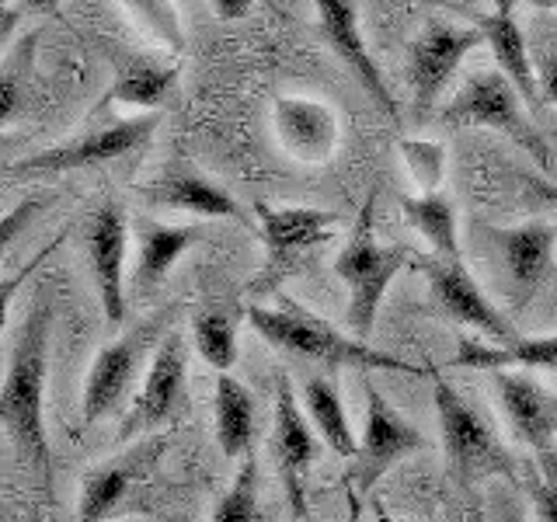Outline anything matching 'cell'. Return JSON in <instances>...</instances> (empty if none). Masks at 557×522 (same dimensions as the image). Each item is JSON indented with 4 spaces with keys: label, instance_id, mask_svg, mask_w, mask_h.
Wrapping results in <instances>:
<instances>
[{
    "label": "cell",
    "instance_id": "cell-31",
    "mask_svg": "<svg viewBox=\"0 0 557 522\" xmlns=\"http://www.w3.org/2000/svg\"><path fill=\"white\" fill-rule=\"evenodd\" d=\"M126 11L133 14V22L139 25V32H144L150 42L182 49V28H178V14H174V4H161V0H144V4H126Z\"/></svg>",
    "mask_w": 557,
    "mask_h": 522
},
{
    "label": "cell",
    "instance_id": "cell-20",
    "mask_svg": "<svg viewBox=\"0 0 557 522\" xmlns=\"http://www.w3.org/2000/svg\"><path fill=\"white\" fill-rule=\"evenodd\" d=\"M133 237H136V258H133V275H129V289L136 300H150V296L164 286V278L171 269L178 265V258L202 244L199 226H168L157 223L150 216H136L133 220Z\"/></svg>",
    "mask_w": 557,
    "mask_h": 522
},
{
    "label": "cell",
    "instance_id": "cell-40",
    "mask_svg": "<svg viewBox=\"0 0 557 522\" xmlns=\"http://www.w3.org/2000/svg\"><path fill=\"white\" fill-rule=\"evenodd\" d=\"M307 522H310V519H307Z\"/></svg>",
    "mask_w": 557,
    "mask_h": 522
},
{
    "label": "cell",
    "instance_id": "cell-1",
    "mask_svg": "<svg viewBox=\"0 0 557 522\" xmlns=\"http://www.w3.org/2000/svg\"><path fill=\"white\" fill-rule=\"evenodd\" d=\"M49 331H52V307L49 300H39L14 331L4 394H0V425H4L17 457L28 463L35 481H39L42 495H49L52 487V449L46 435Z\"/></svg>",
    "mask_w": 557,
    "mask_h": 522
},
{
    "label": "cell",
    "instance_id": "cell-26",
    "mask_svg": "<svg viewBox=\"0 0 557 522\" xmlns=\"http://www.w3.org/2000/svg\"><path fill=\"white\" fill-rule=\"evenodd\" d=\"M304 405L313 432L327 443V449H335L338 457H359V439L352 432V422H348L345 400L335 383L327 376H310L304 390Z\"/></svg>",
    "mask_w": 557,
    "mask_h": 522
},
{
    "label": "cell",
    "instance_id": "cell-13",
    "mask_svg": "<svg viewBox=\"0 0 557 522\" xmlns=\"http://www.w3.org/2000/svg\"><path fill=\"white\" fill-rule=\"evenodd\" d=\"M478 46H484V35L478 25L474 28L453 25V22H440V17L425 22V28L414 35L411 60H408V80H411L418 115L432 112V104L446 91V84L460 70L463 57L474 52Z\"/></svg>",
    "mask_w": 557,
    "mask_h": 522
},
{
    "label": "cell",
    "instance_id": "cell-18",
    "mask_svg": "<svg viewBox=\"0 0 557 522\" xmlns=\"http://www.w3.org/2000/svg\"><path fill=\"white\" fill-rule=\"evenodd\" d=\"M492 383L516 439L527 443L533 452H550L557 439V394L512 370L492 373Z\"/></svg>",
    "mask_w": 557,
    "mask_h": 522
},
{
    "label": "cell",
    "instance_id": "cell-15",
    "mask_svg": "<svg viewBox=\"0 0 557 522\" xmlns=\"http://www.w3.org/2000/svg\"><path fill=\"white\" fill-rule=\"evenodd\" d=\"M272 457L283 477L289 512L296 522H307V470L318 460V432L307 422L300 400L293 394L289 376L275 383V428H272Z\"/></svg>",
    "mask_w": 557,
    "mask_h": 522
},
{
    "label": "cell",
    "instance_id": "cell-17",
    "mask_svg": "<svg viewBox=\"0 0 557 522\" xmlns=\"http://www.w3.org/2000/svg\"><path fill=\"white\" fill-rule=\"evenodd\" d=\"M272 133L293 161L324 164L342 144V126L331 104L318 98L283 95L272 104Z\"/></svg>",
    "mask_w": 557,
    "mask_h": 522
},
{
    "label": "cell",
    "instance_id": "cell-12",
    "mask_svg": "<svg viewBox=\"0 0 557 522\" xmlns=\"http://www.w3.org/2000/svg\"><path fill=\"white\" fill-rule=\"evenodd\" d=\"M84 254L109 324L126 321V251H129V216L119 202L98 206L84 223Z\"/></svg>",
    "mask_w": 557,
    "mask_h": 522
},
{
    "label": "cell",
    "instance_id": "cell-36",
    "mask_svg": "<svg viewBox=\"0 0 557 522\" xmlns=\"http://www.w3.org/2000/svg\"><path fill=\"white\" fill-rule=\"evenodd\" d=\"M345 505H348V522H362V495L356 487H345Z\"/></svg>",
    "mask_w": 557,
    "mask_h": 522
},
{
    "label": "cell",
    "instance_id": "cell-21",
    "mask_svg": "<svg viewBox=\"0 0 557 522\" xmlns=\"http://www.w3.org/2000/svg\"><path fill=\"white\" fill-rule=\"evenodd\" d=\"M318 22H321V32L331 42V49H335L345 60V66L359 77L362 91H370V98L380 104V109L387 112L394 122H400V109L391 95V87H387V80H383L376 60L370 57V49H366L362 28H359V8L348 4V0H321Z\"/></svg>",
    "mask_w": 557,
    "mask_h": 522
},
{
    "label": "cell",
    "instance_id": "cell-38",
    "mask_svg": "<svg viewBox=\"0 0 557 522\" xmlns=\"http://www.w3.org/2000/svg\"><path fill=\"white\" fill-rule=\"evenodd\" d=\"M373 515H376V522H408V519H397V515H391L387 509H380V505H373Z\"/></svg>",
    "mask_w": 557,
    "mask_h": 522
},
{
    "label": "cell",
    "instance_id": "cell-39",
    "mask_svg": "<svg viewBox=\"0 0 557 522\" xmlns=\"http://www.w3.org/2000/svg\"><path fill=\"white\" fill-rule=\"evenodd\" d=\"M470 522H484V509H481V505H474V512H470Z\"/></svg>",
    "mask_w": 557,
    "mask_h": 522
},
{
    "label": "cell",
    "instance_id": "cell-35",
    "mask_svg": "<svg viewBox=\"0 0 557 522\" xmlns=\"http://www.w3.org/2000/svg\"><path fill=\"white\" fill-rule=\"evenodd\" d=\"M251 0H216L213 4V11L220 14V17H244V14H251Z\"/></svg>",
    "mask_w": 557,
    "mask_h": 522
},
{
    "label": "cell",
    "instance_id": "cell-14",
    "mask_svg": "<svg viewBox=\"0 0 557 522\" xmlns=\"http://www.w3.org/2000/svg\"><path fill=\"white\" fill-rule=\"evenodd\" d=\"M429 278L432 300L449 321L463 327H474L492 345H516L519 335L509 324V318L487 300L484 289L474 283V275L463 269V261H446V258H422L418 261Z\"/></svg>",
    "mask_w": 557,
    "mask_h": 522
},
{
    "label": "cell",
    "instance_id": "cell-9",
    "mask_svg": "<svg viewBox=\"0 0 557 522\" xmlns=\"http://www.w3.org/2000/svg\"><path fill=\"white\" fill-rule=\"evenodd\" d=\"M153 133H157V115L119 119V122H109V126L87 129L74 139H66V144L28 153L22 161L8 164V174H63L77 167L122 161V157H129L136 150H147Z\"/></svg>",
    "mask_w": 557,
    "mask_h": 522
},
{
    "label": "cell",
    "instance_id": "cell-8",
    "mask_svg": "<svg viewBox=\"0 0 557 522\" xmlns=\"http://www.w3.org/2000/svg\"><path fill=\"white\" fill-rule=\"evenodd\" d=\"M188 387V341L182 327H171L147 365L144 387L133 397L129 411L119 422V443H139L147 435H161L157 428H171L185 411Z\"/></svg>",
    "mask_w": 557,
    "mask_h": 522
},
{
    "label": "cell",
    "instance_id": "cell-30",
    "mask_svg": "<svg viewBox=\"0 0 557 522\" xmlns=\"http://www.w3.org/2000/svg\"><path fill=\"white\" fill-rule=\"evenodd\" d=\"M400 153H405L411 178L422 185V196H435L446 178V147L432 139H405Z\"/></svg>",
    "mask_w": 557,
    "mask_h": 522
},
{
    "label": "cell",
    "instance_id": "cell-29",
    "mask_svg": "<svg viewBox=\"0 0 557 522\" xmlns=\"http://www.w3.org/2000/svg\"><path fill=\"white\" fill-rule=\"evenodd\" d=\"M209 522H258V460H240L231 487L216 501Z\"/></svg>",
    "mask_w": 557,
    "mask_h": 522
},
{
    "label": "cell",
    "instance_id": "cell-11",
    "mask_svg": "<svg viewBox=\"0 0 557 522\" xmlns=\"http://www.w3.org/2000/svg\"><path fill=\"white\" fill-rule=\"evenodd\" d=\"M164 452H168L164 435H147V439L133 443L126 452L98 463L91 474L81 481L77 522H104L119 515L133 501L136 487L150 481Z\"/></svg>",
    "mask_w": 557,
    "mask_h": 522
},
{
    "label": "cell",
    "instance_id": "cell-34",
    "mask_svg": "<svg viewBox=\"0 0 557 522\" xmlns=\"http://www.w3.org/2000/svg\"><path fill=\"white\" fill-rule=\"evenodd\" d=\"M522 182H527L540 199L550 202V206L557 209V185H554L550 178H540V174H522Z\"/></svg>",
    "mask_w": 557,
    "mask_h": 522
},
{
    "label": "cell",
    "instance_id": "cell-10",
    "mask_svg": "<svg viewBox=\"0 0 557 522\" xmlns=\"http://www.w3.org/2000/svg\"><path fill=\"white\" fill-rule=\"evenodd\" d=\"M362 394H366V422H362V443L356 457L352 487L362 498H370L376 481L387 474L397 460L425 449L429 443H425V435H418L414 425H408L405 418L397 414V408L380 394L370 373L362 376Z\"/></svg>",
    "mask_w": 557,
    "mask_h": 522
},
{
    "label": "cell",
    "instance_id": "cell-28",
    "mask_svg": "<svg viewBox=\"0 0 557 522\" xmlns=\"http://www.w3.org/2000/svg\"><path fill=\"white\" fill-rule=\"evenodd\" d=\"M237 324H240L237 313L223 307L202 310L196 313V321H191V335H196L199 356L206 359V365H213L220 376L231 373L237 362Z\"/></svg>",
    "mask_w": 557,
    "mask_h": 522
},
{
    "label": "cell",
    "instance_id": "cell-3",
    "mask_svg": "<svg viewBox=\"0 0 557 522\" xmlns=\"http://www.w3.org/2000/svg\"><path fill=\"white\" fill-rule=\"evenodd\" d=\"M373 199L362 202V213L356 220V231L348 234L342 254L335 258V275L348 289V307H345V324L348 335L366 341L373 335V321L380 313L383 296H387L391 283L408 265L405 248H383L373 234Z\"/></svg>",
    "mask_w": 557,
    "mask_h": 522
},
{
    "label": "cell",
    "instance_id": "cell-27",
    "mask_svg": "<svg viewBox=\"0 0 557 522\" xmlns=\"http://www.w3.org/2000/svg\"><path fill=\"white\" fill-rule=\"evenodd\" d=\"M400 209H405L408 223L418 234L429 240V248L435 251V258L446 261H463L460 258V234H457V209H453V199L435 191V196H414V199H400Z\"/></svg>",
    "mask_w": 557,
    "mask_h": 522
},
{
    "label": "cell",
    "instance_id": "cell-32",
    "mask_svg": "<svg viewBox=\"0 0 557 522\" xmlns=\"http://www.w3.org/2000/svg\"><path fill=\"white\" fill-rule=\"evenodd\" d=\"M527 487L533 498V509L540 522H557V457L550 452H536L533 467L527 470Z\"/></svg>",
    "mask_w": 557,
    "mask_h": 522
},
{
    "label": "cell",
    "instance_id": "cell-4",
    "mask_svg": "<svg viewBox=\"0 0 557 522\" xmlns=\"http://www.w3.org/2000/svg\"><path fill=\"white\" fill-rule=\"evenodd\" d=\"M174 313H178V303L161 307L157 313H150V318L126 327L115 341H109L95 356L91 373H87V383H84V400H81L84 425L104 422V418L129 397L139 370L153 362L157 348H161V341L168 338Z\"/></svg>",
    "mask_w": 557,
    "mask_h": 522
},
{
    "label": "cell",
    "instance_id": "cell-33",
    "mask_svg": "<svg viewBox=\"0 0 557 522\" xmlns=\"http://www.w3.org/2000/svg\"><path fill=\"white\" fill-rule=\"evenodd\" d=\"M536 84H540V98H544V104H557V49H540Z\"/></svg>",
    "mask_w": 557,
    "mask_h": 522
},
{
    "label": "cell",
    "instance_id": "cell-6",
    "mask_svg": "<svg viewBox=\"0 0 557 522\" xmlns=\"http://www.w3.org/2000/svg\"><path fill=\"white\" fill-rule=\"evenodd\" d=\"M255 213L261 223V240H265V265H261V275L251 283L258 296H269L283 286L300 269V261L310 258L321 244H327L342 223L338 213L310 206L255 202Z\"/></svg>",
    "mask_w": 557,
    "mask_h": 522
},
{
    "label": "cell",
    "instance_id": "cell-7",
    "mask_svg": "<svg viewBox=\"0 0 557 522\" xmlns=\"http://www.w3.org/2000/svg\"><path fill=\"white\" fill-rule=\"evenodd\" d=\"M435 422H440V439L446 460L460 484H474L487 474H505L516 481V463L509 449L498 443L492 425L467 405V400L449 387L446 380H435Z\"/></svg>",
    "mask_w": 557,
    "mask_h": 522
},
{
    "label": "cell",
    "instance_id": "cell-5",
    "mask_svg": "<svg viewBox=\"0 0 557 522\" xmlns=\"http://www.w3.org/2000/svg\"><path fill=\"white\" fill-rule=\"evenodd\" d=\"M449 126H487L502 136H509L519 150H527L533 161L550 171L554 157L547 139L536 133L533 122L522 115V98L519 91L502 77V70H478L474 77H467L463 87L443 104L440 112Z\"/></svg>",
    "mask_w": 557,
    "mask_h": 522
},
{
    "label": "cell",
    "instance_id": "cell-22",
    "mask_svg": "<svg viewBox=\"0 0 557 522\" xmlns=\"http://www.w3.org/2000/svg\"><path fill=\"white\" fill-rule=\"evenodd\" d=\"M478 28L484 35V46L492 49L502 77L516 87L522 104L540 109L544 98H540V84H536V63L530 60V42L516 22V4H509V0L495 4L492 11L478 17Z\"/></svg>",
    "mask_w": 557,
    "mask_h": 522
},
{
    "label": "cell",
    "instance_id": "cell-25",
    "mask_svg": "<svg viewBox=\"0 0 557 522\" xmlns=\"http://www.w3.org/2000/svg\"><path fill=\"white\" fill-rule=\"evenodd\" d=\"M213 411H216V443L226 460H240L251 452L255 443V394L231 373L216 376V394H213Z\"/></svg>",
    "mask_w": 557,
    "mask_h": 522
},
{
    "label": "cell",
    "instance_id": "cell-23",
    "mask_svg": "<svg viewBox=\"0 0 557 522\" xmlns=\"http://www.w3.org/2000/svg\"><path fill=\"white\" fill-rule=\"evenodd\" d=\"M453 365L460 370H557V335L544 338H519L516 345H492V341H460Z\"/></svg>",
    "mask_w": 557,
    "mask_h": 522
},
{
    "label": "cell",
    "instance_id": "cell-2",
    "mask_svg": "<svg viewBox=\"0 0 557 522\" xmlns=\"http://www.w3.org/2000/svg\"><path fill=\"white\" fill-rule=\"evenodd\" d=\"M248 321L272 348H283L289 356H300V359L321 362V365H348V370H359L362 376L373 370H394V373H408V376L425 373L405 359H394L387 352H380V348H370L352 335H342V331H335L324 318H318V313H310L300 303H289V300L275 310L251 307Z\"/></svg>",
    "mask_w": 557,
    "mask_h": 522
},
{
    "label": "cell",
    "instance_id": "cell-19",
    "mask_svg": "<svg viewBox=\"0 0 557 522\" xmlns=\"http://www.w3.org/2000/svg\"><path fill=\"white\" fill-rule=\"evenodd\" d=\"M139 199H147L150 206L182 209V213H191L199 220H237V223L248 220V213L234 202L231 191L220 188L213 178H206L191 164L164 167L153 182L139 188Z\"/></svg>",
    "mask_w": 557,
    "mask_h": 522
},
{
    "label": "cell",
    "instance_id": "cell-16",
    "mask_svg": "<svg viewBox=\"0 0 557 522\" xmlns=\"http://www.w3.org/2000/svg\"><path fill=\"white\" fill-rule=\"evenodd\" d=\"M487 248L505 269V283H509V300L516 310L527 307L536 289L544 286L550 272L557 231L550 223H522V226H481Z\"/></svg>",
    "mask_w": 557,
    "mask_h": 522
},
{
    "label": "cell",
    "instance_id": "cell-37",
    "mask_svg": "<svg viewBox=\"0 0 557 522\" xmlns=\"http://www.w3.org/2000/svg\"><path fill=\"white\" fill-rule=\"evenodd\" d=\"M502 522H527L522 519V509H519V501L516 498H502Z\"/></svg>",
    "mask_w": 557,
    "mask_h": 522
},
{
    "label": "cell",
    "instance_id": "cell-24",
    "mask_svg": "<svg viewBox=\"0 0 557 522\" xmlns=\"http://www.w3.org/2000/svg\"><path fill=\"white\" fill-rule=\"evenodd\" d=\"M174 80H178V70L171 63H157L147 57H122L115 63V80L104 91L98 109H109V104H129V109H157L168 95Z\"/></svg>",
    "mask_w": 557,
    "mask_h": 522
}]
</instances>
